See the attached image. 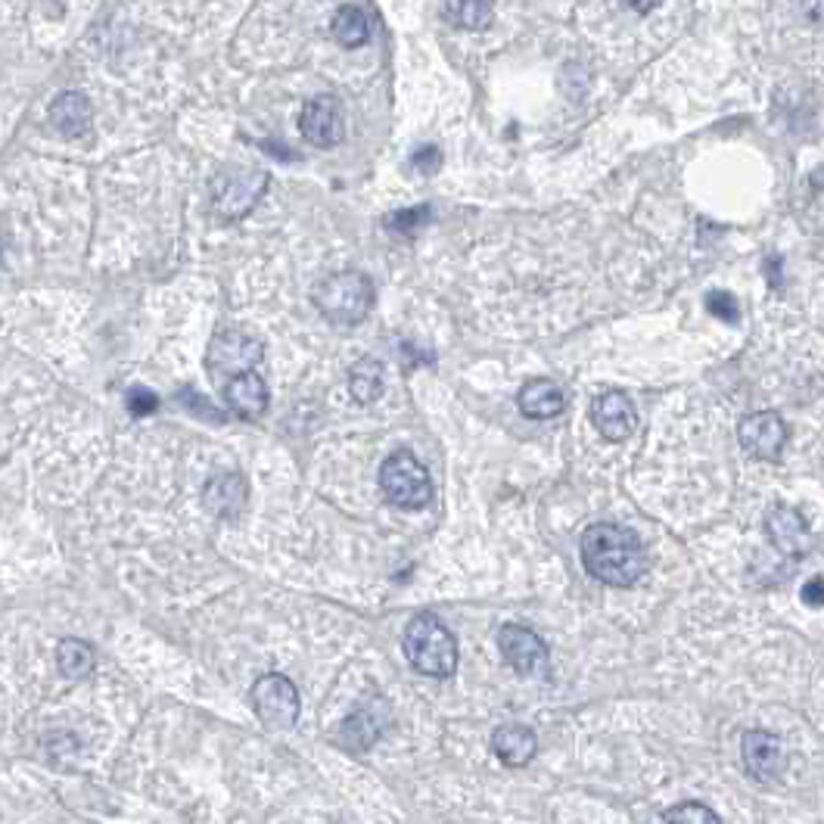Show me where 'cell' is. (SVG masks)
Masks as SVG:
<instances>
[{
  "mask_svg": "<svg viewBox=\"0 0 824 824\" xmlns=\"http://www.w3.org/2000/svg\"><path fill=\"white\" fill-rule=\"evenodd\" d=\"M582 563L597 582L629 588L648 573V551L632 529L616 523H595L582 536Z\"/></svg>",
  "mask_w": 824,
  "mask_h": 824,
  "instance_id": "cell-1",
  "label": "cell"
},
{
  "mask_svg": "<svg viewBox=\"0 0 824 824\" xmlns=\"http://www.w3.org/2000/svg\"><path fill=\"white\" fill-rule=\"evenodd\" d=\"M404 656L430 678H451L458 670V641L439 616L417 614L404 629Z\"/></svg>",
  "mask_w": 824,
  "mask_h": 824,
  "instance_id": "cell-2",
  "label": "cell"
},
{
  "mask_svg": "<svg viewBox=\"0 0 824 824\" xmlns=\"http://www.w3.org/2000/svg\"><path fill=\"white\" fill-rule=\"evenodd\" d=\"M314 306L330 324H362L374 308V284L365 271H336L314 287Z\"/></svg>",
  "mask_w": 824,
  "mask_h": 824,
  "instance_id": "cell-3",
  "label": "cell"
},
{
  "mask_svg": "<svg viewBox=\"0 0 824 824\" xmlns=\"http://www.w3.org/2000/svg\"><path fill=\"white\" fill-rule=\"evenodd\" d=\"M271 184L268 172L259 169H225L211 178V209L225 221H240L250 215Z\"/></svg>",
  "mask_w": 824,
  "mask_h": 824,
  "instance_id": "cell-4",
  "label": "cell"
},
{
  "mask_svg": "<svg viewBox=\"0 0 824 824\" xmlns=\"http://www.w3.org/2000/svg\"><path fill=\"white\" fill-rule=\"evenodd\" d=\"M380 489L389 504L404 511H421L433 499V482L421 460L411 451H396L380 467Z\"/></svg>",
  "mask_w": 824,
  "mask_h": 824,
  "instance_id": "cell-5",
  "label": "cell"
},
{
  "mask_svg": "<svg viewBox=\"0 0 824 824\" xmlns=\"http://www.w3.org/2000/svg\"><path fill=\"white\" fill-rule=\"evenodd\" d=\"M250 703L259 722L271 731H289L299 722V690L281 672L255 678L250 688Z\"/></svg>",
  "mask_w": 824,
  "mask_h": 824,
  "instance_id": "cell-6",
  "label": "cell"
},
{
  "mask_svg": "<svg viewBox=\"0 0 824 824\" xmlns=\"http://www.w3.org/2000/svg\"><path fill=\"white\" fill-rule=\"evenodd\" d=\"M262 358H265L262 340H255L243 330H221V333L211 336L209 352H206V367H209V374L218 384L221 380L228 384L240 374H250Z\"/></svg>",
  "mask_w": 824,
  "mask_h": 824,
  "instance_id": "cell-7",
  "label": "cell"
},
{
  "mask_svg": "<svg viewBox=\"0 0 824 824\" xmlns=\"http://www.w3.org/2000/svg\"><path fill=\"white\" fill-rule=\"evenodd\" d=\"M299 131L311 147H321V150L336 147L345 135L340 100L330 94H318L306 100V106L299 113Z\"/></svg>",
  "mask_w": 824,
  "mask_h": 824,
  "instance_id": "cell-8",
  "label": "cell"
},
{
  "mask_svg": "<svg viewBox=\"0 0 824 824\" xmlns=\"http://www.w3.org/2000/svg\"><path fill=\"white\" fill-rule=\"evenodd\" d=\"M499 648L507 666L519 675H548V644L526 626H504Z\"/></svg>",
  "mask_w": 824,
  "mask_h": 824,
  "instance_id": "cell-9",
  "label": "cell"
},
{
  "mask_svg": "<svg viewBox=\"0 0 824 824\" xmlns=\"http://www.w3.org/2000/svg\"><path fill=\"white\" fill-rule=\"evenodd\" d=\"M737 436H741V445H744L749 458L778 460L781 451H785L787 426L775 411H756V414H747L741 421Z\"/></svg>",
  "mask_w": 824,
  "mask_h": 824,
  "instance_id": "cell-10",
  "label": "cell"
},
{
  "mask_svg": "<svg viewBox=\"0 0 824 824\" xmlns=\"http://www.w3.org/2000/svg\"><path fill=\"white\" fill-rule=\"evenodd\" d=\"M741 756H744V768L759 781H775L785 775V744L768 731H747L741 741Z\"/></svg>",
  "mask_w": 824,
  "mask_h": 824,
  "instance_id": "cell-11",
  "label": "cell"
},
{
  "mask_svg": "<svg viewBox=\"0 0 824 824\" xmlns=\"http://www.w3.org/2000/svg\"><path fill=\"white\" fill-rule=\"evenodd\" d=\"M592 421L604 439L622 442L634 433L638 414H634V404L626 392L610 389V392H600L592 402Z\"/></svg>",
  "mask_w": 824,
  "mask_h": 824,
  "instance_id": "cell-12",
  "label": "cell"
},
{
  "mask_svg": "<svg viewBox=\"0 0 824 824\" xmlns=\"http://www.w3.org/2000/svg\"><path fill=\"white\" fill-rule=\"evenodd\" d=\"M247 499H250V485L243 480V473H237V470L215 473L203 489V504L211 517L218 519L240 517L247 511Z\"/></svg>",
  "mask_w": 824,
  "mask_h": 824,
  "instance_id": "cell-13",
  "label": "cell"
},
{
  "mask_svg": "<svg viewBox=\"0 0 824 824\" xmlns=\"http://www.w3.org/2000/svg\"><path fill=\"white\" fill-rule=\"evenodd\" d=\"M766 536L775 551L790 557H803L812 551V533L805 519L793 507H771L766 517Z\"/></svg>",
  "mask_w": 824,
  "mask_h": 824,
  "instance_id": "cell-14",
  "label": "cell"
},
{
  "mask_svg": "<svg viewBox=\"0 0 824 824\" xmlns=\"http://www.w3.org/2000/svg\"><path fill=\"white\" fill-rule=\"evenodd\" d=\"M47 122H50V128H54L59 137H66V140L84 137L91 131V122H94L91 100L81 94V91H62V94L50 103Z\"/></svg>",
  "mask_w": 824,
  "mask_h": 824,
  "instance_id": "cell-15",
  "label": "cell"
},
{
  "mask_svg": "<svg viewBox=\"0 0 824 824\" xmlns=\"http://www.w3.org/2000/svg\"><path fill=\"white\" fill-rule=\"evenodd\" d=\"M225 402H228V408L237 417L255 421L268 408V386H265V380L255 370L240 374V377H233V380L225 384Z\"/></svg>",
  "mask_w": 824,
  "mask_h": 824,
  "instance_id": "cell-16",
  "label": "cell"
},
{
  "mask_svg": "<svg viewBox=\"0 0 824 824\" xmlns=\"http://www.w3.org/2000/svg\"><path fill=\"white\" fill-rule=\"evenodd\" d=\"M519 411L533 421H548V417H557L563 408H566V399L560 392V386H554L551 380H529V384L519 389L517 396Z\"/></svg>",
  "mask_w": 824,
  "mask_h": 824,
  "instance_id": "cell-17",
  "label": "cell"
},
{
  "mask_svg": "<svg viewBox=\"0 0 824 824\" xmlns=\"http://www.w3.org/2000/svg\"><path fill=\"white\" fill-rule=\"evenodd\" d=\"M492 749L504 766L519 768L536 756L538 741L533 729H526V725H504L492 734Z\"/></svg>",
  "mask_w": 824,
  "mask_h": 824,
  "instance_id": "cell-18",
  "label": "cell"
},
{
  "mask_svg": "<svg viewBox=\"0 0 824 824\" xmlns=\"http://www.w3.org/2000/svg\"><path fill=\"white\" fill-rule=\"evenodd\" d=\"M384 365L377 358H362V362H355L352 370H348V389H352V396H355L358 404L377 402L384 396Z\"/></svg>",
  "mask_w": 824,
  "mask_h": 824,
  "instance_id": "cell-19",
  "label": "cell"
},
{
  "mask_svg": "<svg viewBox=\"0 0 824 824\" xmlns=\"http://www.w3.org/2000/svg\"><path fill=\"white\" fill-rule=\"evenodd\" d=\"M57 666L59 672L66 675V678H88L96 666V653L94 648L88 644V641H81V638H66V641H59L57 648Z\"/></svg>",
  "mask_w": 824,
  "mask_h": 824,
  "instance_id": "cell-20",
  "label": "cell"
},
{
  "mask_svg": "<svg viewBox=\"0 0 824 824\" xmlns=\"http://www.w3.org/2000/svg\"><path fill=\"white\" fill-rule=\"evenodd\" d=\"M333 38L340 41L343 47H362L370 38V22H367L362 7H340L333 16Z\"/></svg>",
  "mask_w": 824,
  "mask_h": 824,
  "instance_id": "cell-21",
  "label": "cell"
},
{
  "mask_svg": "<svg viewBox=\"0 0 824 824\" xmlns=\"http://www.w3.org/2000/svg\"><path fill=\"white\" fill-rule=\"evenodd\" d=\"M380 722L374 719V712L370 710H362V712H355L352 719H345V725H343V734H340V744L343 747H348L352 753H365L377 737H380Z\"/></svg>",
  "mask_w": 824,
  "mask_h": 824,
  "instance_id": "cell-22",
  "label": "cell"
},
{
  "mask_svg": "<svg viewBox=\"0 0 824 824\" xmlns=\"http://www.w3.org/2000/svg\"><path fill=\"white\" fill-rule=\"evenodd\" d=\"M448 16L458 28L482 32V28H489V22L495 16V7H492V0H451Z\"/></svg>",
  "mask_w": 824,
  "mask_h": 824,
  "instance_id": "cell-23",
  "label": "cell"
},
{
  "mask_svg": "<svg viewBox=\"0 0 824 824\" xmlns=\"http://www.w3.org/2000/svg\"><path fill=\"white\" fill-rule=\"evenodd\" d=\"M666 824H722V819L712 812L710 805L703 803H678L666 809Z\"/></svg>",
  "mask_w": 824,
  "mask_h": 824,
  "instance_id": "cell-24",
  "label": "cell"
},
{
  "mask_svg": "<svg viewBox=\"0 0 824 824\" xmlns=\"http://www.w3.org/2000/svg\"><path fill=\"white\" fill-rule=\"evenodd\" d=\"M426 221H430V206H417V209H404L389 215V218H386V228L392 230V233H414V230H421Z\"/></svg>",
  "mask_w": 824,
  "mask_h": 824,
  "instance_id": "cell-25",
  "label": "cell"
},
{
  "mask_svg": "<svg viewBox=\"0 0 824 824\" xmlns=\"http://www.w3.org/2000/svg\"><path fill=\"white\" fill-rule=\"evenodd\" d=\"M707 308H710V314L722 318V321H737L741 318V308H737L734 296H729V293H710L707 296Z\"/></svg>",
  "mask_w": 824,
  "mask_h": 824,
  "instance_id": "cell-26",
  "label": "cell"
},
{
  "mask_svg": "<svg viewBox=\"0 0 824 824\" xmlns=\"http://www.w3.org/2000/svg\"><path fill=\"white\" fill-rule=\"evenodd\" d=\"M128 411L135 414V417H147V414H153L156 408H159V399H156V392H150V389H131L128 392Z\"/></svg>",
  "mask_w": 824,
  "mask_h": 824,
  "instance_id": "cell-27",
  "label": "cell"
},
{
  "mask_svg": "<svg viewBox=\"0 0 824 824\" xmlns=\"http://www.w3.org/2000/svg\"><path fill=\"white\" fill-rule=\"evenodd\" d=\"M411 165H414V169H417V172H423V174H436V172H439V165H442L439 147H433V144L421 147L417 153L411 156Z\"/></svg>",
  "mask_w": 824,
  "mask_h": 824,
  "instance_id": "cell-28",
  "label": "cell"
},
{
  "mask_svg": "<svg viewBox=\"0 0 824 824\" xmlns=\"http://www.w3.org/2000/svg\"><path fill=\"white\" fill-rule=\"evenodd\" d=\"M800 600L809 604V607H824V579H809L803 585V592H800Z\"/></svg>",
  "mask_w": 824,
  "mask_h": 824,
  "instance_id": "cell-29",
  "label": "cell"
},
{
  "mask_svg": "<svg viewBox=\"0 0 824 824\" xmlns=\"http://www.w3.org/2000/svg\"><path fill=\"white\" fill-rule=\"evenodd\" d=\"M629 10H634V13H651V10H656L663 0H622Z\"/></svg>",
  "mask_w": 824,
  "mask_h": 824,
  "instance_id": "cell-30",
  "label": "cell"
},
{
  "mask_svg": "<svg viewBox=\"0 0 824 824\" xmlns=\"http://www.w3.org/2000/svg\"><path fill=\"white\" fill-rule=\"evenodd\" d=\"M805 13L815 22H824V0H805Z\"/></svg>",
  "mask_w": 824,
  "mask_h": 824,
  "instance_id": "cell-31",
  "label": "cell"
}]
</instances>
